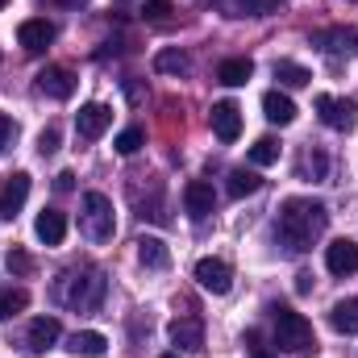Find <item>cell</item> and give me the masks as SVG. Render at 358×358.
Returning <instances> with one entry per match:
<instances>
[{
	"label": "cell",
	"mask_w": 358,
	"mask_h": 358,
	"mask_svg": "<svg viewBox=\"0 0 358 358\" xmlns=\"http://www.w3.org/2000/svg\"><path fill=\"white\" fill-rule=\"evenodd\" d=\"M329 225V208L313 196H287L283 208H279V221H275V238L283 250L292 255H304Z\"/></svg>",
	"instance_id": "6da1fadb"
},
{
	"label": "cell",
	"mask_w": 358,
	"mask_h": 358,
	"mask_svg": "<svg viewBox=\"0 0 358 358\" xmlns=\"http://www.w3.org/2000/svg\"><path fill=\"white\" fill-rule=\"evenodd\" d=\"M104 292H108V279L104 271H67L59 283H55V300L76 308V313H96L104 304Z\"/></svg>",
	"instance_id": "7a4b0ae2"
},
{
	"label": "cell",
	"mask_w": 358,
	"mask_h": 358,
	"mask_svg": "<svg viewBox=\"0 0 358 358\" xmlns=\"http://www.w3.org/2000/svg\"><path fill=\"white\" fill-rule=\"evenodd\" d=\"M275 346L287 350V355H308V350L317 346L308 317H300L296 308L279 304V308H275Z\"/></svg>",
	"instance_id": "3957f363"
},
{
	"label": "cell",
	"mask_w": 358,
	"mask_h": 358,
	"mask_svg": "<svg viewBox=\"0 0 358 358\" xmlns=\"http://www.w3.org/2000/svg\"><path fill=\"white\" fill-rule=\"evenodd\" d=\"M80 225L92 242H108L117 234V221H113V200L104 192H88L80 200Z\"/></svg>",
	"instance_id": "277c9868"
},
{
	"label": "cell",
	"mask_w": 358,
	"mask_h": 358,
	"mask_svg": "<svg viewBox=\"0 0 358 358\" xmlns=\"http://www.w3.org/2000/svg\"><path fill=\"white\" fill-rule=\"evenodd\" d=\"M313 104H317L321 121H325L329 129H338V134H350L358 125V100H350V96H329V92H321Z\"/></svg>",
	"instance_id": "5b68a950"
},
{
	"label": "cell",
	"mask_w": 358,
	"mask_h": 358,
	"mask_svg": "<svg viewBox=\"0 0 358 358\" xmlns=\"http://www.w3.org/2000/svg\"><path fill=\"white\" fill-rule=\"evenodd\" d=\"M108 125H113V108L108 104H84L80 113H76V134H80V142H96V138H104L108 134Z\"/></svg>",
	"instance_id": "8992f818"
},
{
	"label": "cell",
	"mask_w": 358,
	"mask_h": 358,
	"mask_svg": "<svg viewBox=\"0 0 358 358\" xmlns=\"http://www.w3.org/2000/svg\"><path fill=\"white\" fill-rule=\"evenodd\" d=\"M308 42L321 46L325 55H358V29L355 25H329V29H317Z\"/></svg>",
	"instance_id": "52a82bcc"
},
{
	"label": "cell",
	"mask_w": 358,
	"mask_h": 358,
	"mask_svg": "<svg viewBox=\"0 0 358 358\" xmlns=\"http://www.w3.org/2000/svg\"><path fill=\"white\" fill-rule=\"evenodd\" d=\"M192 275H196V283H200L204 292H213V296H225V292L234 287V271H229L225 259H200Z\"/></svg>",
	"instance_id": "ba28073f"
},
{
	"label": "cell",
	"mask_w": 358,
	"mask_h": 358,
	"mask_svg": "<svg viewBox=\"0 0 358 358\" xmlns=\"http://www.w3.org/2000/svg\"><path fill=\"white\" fill-rule=\"evenodd\" d=\"M325 267H329V275H338V279L358 275V242L355 238H338V242H329V246H325Z\"/></svg>",
	"instance_id": "9c48e42d"
},
{
	"label": "cell",
	"mask_w": 358,
	"mask_h": 358,
	"mask_svg": "<svg viewBox=\"0 0 358 358\" xmlns=\"http://www.w3.org/2000/svg\"><path fill=\"white\" fill-rule=\"evenodd\" d=\"M17 42H21L25 55H42V50L55 42V25H50L46 17H29V21L17 25Z\"/></svg>",
	"instance_id": "30bf717a"
},
{
	"label": "cell",
	"mask_w": 358,
	"mask_h": 358,
	"mask_svg": "<svg viewBox=\"0 0 358 358\" xmlns=\"http://www.w3.org/2000/svg\"><path fill=\"white\" fill-rule=\"evenodd\" d=\"M208 121H213V134L221 142H238V134H242V108L234 100H217L213 113H208Z\"/></svg>",
	"instance_id": "8fae6325"
},
{
	"label": "cell",
	"mask_w": 358,
	"mask_h": 358,
	"mask_svg": "<svg viewBox=\"0 0 358 358\" xmlns=\"http://www.w3.org/2000/svg\"><path fill=\"white\" fill-rule=\"evenodd\" d=\"M183 208H187L192 221H204V217L217 208V192H213V183H208V179H192V183L183 187Z\"/></svg>",
	"instance_id": "7c38bea8"
},
{
	"label": "cell",
	"mask_w": 358,
	"mask_h": 358,
	"mask_svg": "<svg viewBox=\"0 0 358 358\" xmlns=\"http://www.w3.org/2000/svg\"><path fill=\"white\" fill-rule=\"evenodd\" d=\"M38 92L50 100H71L76 96V76L71 67H42L38 71Z\"/></svg>",
	"instance_id": "4fadbf2b"
},
{
	"label": "cell",
	"mask_w": 358,
	"mask_h": 358,
	"mask_svg": "<svg viewBox=\"0 0 358 358\" xmlns=\"http://www.w3.org/2000/svg\"><path fill=\"white\" fill-rule=\"evenodd\" d=\"M25 200H29V176L17 171V176H8V183L0 187V217L13 221V217L25 208Z\"/></svg>",
	"instance_id": "5bb4252c"
},
{
	"label": "cell",
	"mask_w": 358,
	"mask_h": 358,
	"mask_svg": "<svg viewBox=\"0 0 358 358\" xmlns=\"http://www.w3.org/2000/svg\"><path fill=\"white\" fill-rule=\"evenodd\" d=\"M167 334H171V342H176L179 350H187V355L204 350V325H200L196 317H176V321L167 325Z\"/></svg>",
	"instance_id": "9a60e30c"
},
{
	"label": "cell",
	"mask_w": 358,
	"mask_h": 358,
	"mask_svg": "<svg viewBox=\"0 0 358 358\" xmlns=\"http://www.w3.org/2000/svg\"><path fill=\"white\" fill-rule=\"evenodd\" d=\"M34 234H38L42 246H63V238H67V217H63L59 208H42L38 221H34Z\"/></svg>",
	"instance_id": "2e32d148"
},
{
	"label": "cell",
	"mask_w": 358,
	"mask_h": 358,
	"mask_svg": "<svg viewBox=\"0 0 358 358\" xmlns=\"http://www.w3.org/2000/svg\"><path fill=\"white\" fill-rule=\"evenodd\" d=\"M59 317H38V321H29V334H25V350L29 355H42V350H50L55 342H59Z\"/></svg>",
	"instance_id": "e0dca14e"
},
{
	"label": "cell",
	"mask_w": 358,
	"mask_h": 358,
	"mask_svg": "<svg viewBox=\"0 0 358 358\" xmlns=\"http://www.w3.org/2000/svg\"><path fill=\"white\" fill-rule=\"evenodd\" d=\"M225 17H271L279 13V0H208Z\"/></svg>",
	"instance_id": "ac0fdd59"
},
{
	"label": "cell",
	"mask_w": 358,
	"mask_h": 358,
	"mask_svg": "<svg viewBox=\"0 0 358 358\" xmlns=\"http://www.w3.org/2000/svg\"><path fill=\"white\" fill-rule=\"evenodd\" d=\"M67 350L80 358H100L108 350V338L104 334H96V329H76L71 338H67Z\"/></svg>",
	"instance_id": "d6986e66"
},
{
	"label": "cell",
	"mask_w": 358,
	"mask_h": 358,
	"mask_svg": "<svg viewBox=\"0 0 358 358\" xmlns=\"http://www.w3.org/2000/svg\"><path fill=\"white\" fill-rule=\"evenodd\" d=\"M263 113H267L271 125H292V121H296V104H292V96H283V92H267V96H263Z\"/></svg>",
	"instance_id": "ffe728a7"
},
{
	"label": "cell",
	"mask_w": 358,
	"mask_h": 358,
	"mask_svg": "<svg viewBox=\"0 0 358 358\" xmlns=\"http://www.w3.org/2000/svg\"><path fill=\"white\" fill-rule=\"evenodd\" d=\"M138 259H142V267L163 271L167 263H171V250H167L163 238H138Z\"/></svg>",
	"instance_id": "44dd1931"
},
{
	"label": "cell",
	"mask_w": 358,
	"mask_h": 358,
	"mask_svg": "<svg viewBox=\"0 0 358 358\" xmlns=\"http://www.w3.org/2000/svg\"><path fill=\"white\" fill-rule=\"evenodd\" d=\"M329 325H334L338 334H358V296L338 300V304L329 308Z\"/></svg>",
	"instance_id": "7402d4cb"
},
{
	"label": "cell",
	"mask_w": 358,
	"mask_h": 358,
	"mask_svg": "<svg viewBox=\"0 0 358 358\" xmlns=\"http://www.w3.org/2000/svg\"><path fill=\"white\" fill-rule=\"evenodd\" d=\"M250 76H255V63H250V59H225V63L217 67V80H221V84H229V88L250 84Z\"/></svg>",
	"instance_id": "603a6c76"
},
{
	"label": "cell",
	"mask_w": 358,
	"mask_h": 358,
	"mask_svg": "<svg viewBox=\"0 0 358 358\" xmlns=\"http://www.w3.org/2000/svg\"><path fill=\"white\" fill-rule=\"evenodd\" d=\"M29 308V292L25 287H0V321H13V317H21Z\"/></svg>",
	"instance_id": "cb8c5ba5"
},
{
	"label": "cell",
	"mask_w": 358,
	"mask_h": 358,
	"mask_svg": "<svg viewBox=\"0 0 358 358\" xmlns=\"http://www.w3.org/2000/svg\"><path fill=\"white\" fill-rule=\"evenodd\" d=\"M275 80H279L283 88H304V84L313 80V71L300 67V63H292V59H279V63H275Z\"/></svg>",
	"instance_id": "d4e9b609"
},
{
	"label": "cell",
	"mask_w": 358,
	"mask_h": 358,
	"mask_svg": "<svg viewBox=\"0 0 358 358\" xmlns=\"http://www.w3.org/2000/svg\"><path fill=\"white\" fill-rule=\"evenodd\" d=\"M187 67H192V59H187L183 50H176V46H167V50L155 55V71H159V76H183Z\"/></svg>",
	"instance_id": "484cf974"
},
{
	"label": "cell",
	"mask_w": 358,
	"mask_h": 358,
	"mask_svg": "<svg viewBox=\"0 0 358 358\" xmlns=\"http://www.w3.org/2000/svg\"><path fill=\"white\" fill-rule=\"evenodd\" d=\"M259 187H263L259 171H246V167H234V171H229V196H234V200H242V196H255Z\"/></svg>",
	"instance_id": "4316f807"
},
{
	"label": "cell",
	"mask_w": 358,
	"mask_h": 358,
	"mask_svg": "<svg viewBox=\"0 0 358 358\" xmlns=\"http://www.w3.org/2000/svg\"><path fill=\"white\" fill-rule=\"evenodd\" d=\"M246 159H250V167H271V163H279V142H275V138H259Z\"/></svg>",
	"instance_id": "83f0119b"
},
{
	"label": "cell",
	"mask_w": 358,
	"mask_h": 358,
	"mask_svg": "<svg viewBox=\"0 0 358 358\" xmlns=\"http://www.w3.org/2000/svg\"><path fill=\"white\" fill-rule=\"evenodd\" d=\"M142 146H146V134H142L138 125L121 129V134H117V142H113V150H117V155H125V159H129V155H138Z\"/></svg>",
	"instance_id": "f1b7e54d"
},
{
	"label": "cell",
	"mask_w": 358,
	"mask_h": 358,
	"mask_svg": "<svg viewBox=\"0 0 358 358\" xmlns=\"http://www.w3.org/2000/svg\"><path fill=\"white\" fill-rule=\"evenodd\" d=\"M171 13H176V4H171V0H146V4H142V17H146L150 25H167V21H171Z\"/></svg>",
	"instance_id": "f546056e"
},
{
	"label": "cell",
	"mask_w": 358,
	"mask_h": 358,
	"mask_svg": "<svg viewBox=\"0 0 358 358\" xmlns=\"http://www.w3.org/2000/svg\"><path fill=\"white\" fill-rule=\"evenodd\" d=\"M304 176H313V179H325V171H329V159L321 155V150H308L304 155V167H300Z\"/></svg>",
	"instance_id": "4dcf8cb0"
},
{
	"label": "cell",
	"mask_w": 358,
	"mask_h": 358,
	"mask_svg": "<svg viewBox=\"0 0 358 358\" xmlns=\"http://www.w3.org/2000/svg\"><path fill=\"white\" fill-rule=\"evenodd\" d=\"M55 150H59V129H55V125H46V129L38 134V155L46 159V155H55Z\"/></svg>",
	"instance_id": "1f68e13d"
},
{
	"label": "cell",
	"mask_w": 358,
	"mask_h": 358,
	"mask_svg": "<svg viewBox=\"0 0 358 358\" xmlns=\"http://www.w3.org/2000/svg\"><path fill=\"white\" fill-rule=\"evenodd\" d=\"M8 271H13V275H29V271H34V259H29L25 250H8Z\"/></svg>",
	"instance_id": "d6a6232c"
},
{
	"label": "cell",
	"mask_w": 358,
	"mask_h": 358,
	"mask_svg": "<svg viewBox=\"0 0 358 358\" xmlns=\"http://www.w3.org/2000/svg\"><path fill=\"white\" fill-rule=\"evenodd\" d=\"M13 138H17V121H13V117H4V113H0V150H4V146H8V142H13Z\"/></svg>",
	"instance_id": "836d02e7"
},
{
	"label": "cell",
	"mask_w": 358,
	"mask_h": 358,
	"mask_svg": "<svg viewBox=\"0 0 358 358\" xmlns=\"http://www.w3.org/2000/svg\"><path fill=\"white\" fill-rule=\"evenodd\" d=\"M71 187H76V176L71 171H59L55 176V192H71Z\"/></svg>",
	"instance_id": "e575fe53"
},
{
	"label": "cell",
	"mask_w": 358,
	"mask_h": 358,
	"mask_svg": "<svg viewBox=\"0 0 358 358\" xmlns=\"http://www.w3.org/2000/svg\"><path fill=\"white\" fill-rule=\"evenodd\" d=\"M250 358H271V355H267V350H259V346H255V355H250Z\"/></svg>",
	"instance_id": "d590c367"
},
{
	"label": "cell",
	"mask_w": 358,
	"mask_h": 358,
	"mask_svg": "<svg viewBox=\"0 0 358 358\" xmlns=\"http://www.w3.org/2000/svg\"><path fill=\"white\" fill-rule=\"evenodd\" d=\"M63 4H80V0H63Z\"/></svg>",
	"instance_id": "8d00e7d4"
},
{
	"label": "cell",
	"mask_w": 358,
	"mask_h": 358,
	"mask_svg": "<svg viewBox=\"0 0 358 358\" xmlns=\"http://www.w3.org/2000/svg\"><path fill=\"white\" fill-rule=\"evenodd\" d=\"M163 358H179V355H163Z\"/></svg>",
	"instance_id": "74e56055"
},
{
	"label": "cell",
	"mask_w": 358,
	"mask_h": 358,
	"mask_svg": "<svg viewBox=\"0 0 358 358\" xmlns=\"http://www.w3.org/2000/svg\"><path fill=\"white\" fill-rule=\"evenodd\" d=\"M4 4H8V0H0V8H4Z\"/></svg>",
	"instance_id": "f35d334b"
}]
</instances>
